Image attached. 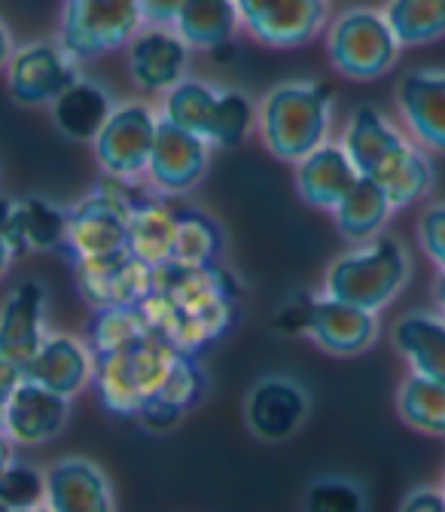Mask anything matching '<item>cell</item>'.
Returning <instances> with one entry per match:
<instances>
[{
    "label": "cell",
    "mask_w": 445,
    "mask_h": 512,
    "mask_svg": "<svg viewBox=\"0 0 445 512\" xmlns=\"http://www.w3.org/2000/svg\"><path fill=\"white\" fill-rule=\"evenodd\" d=\"M150 333L183 354H199L223 339L241 317V284L220 263L156 269L153 293L138 305Z\"/></svg>",
    "instance_id": "1"
},
{
    "label": "cell",
    "mask_w": 445,
    "mask_h": 512,
    "mask_svg": "<svg viewBox=\"0 0 445 512\" xmlns=\"http://www.w3.org/2000/svg\"><path fill=\"white\" fill-rule=\"evenodd\" d=\"M342 147L348 150L360 177L375 180L388 192L394 208H406L433 189V162L421 144L409 141L400 125L372 104L354 107L345 122Z\"/></svg>",
    "instance_id": "2"
},
{
    "label": "cell",
    "mask_w": 445,
    "mask_h": 512,
    "mask_svg": "<svg viewBox=\"0 0 445 512\" xmlns=\"http://www.w3.org/2000/svg\"><path fill=\"white\" fill-rule=\"evenodd\" d=\"M333 92L314 80H287L257 104V132L266 150L281 162H299L330 141Z\"/></svg>",
    "instance_id": "3"
},
{
    "label": "cell",
    "mask_w": 445,
    "mask_h": 512,
    "mask_svg": "<svg viewBox=\"0 0 445 512\" xmlns=\"http://www.w3.org/2000/svg\"><path fill=\"white\" fill-rule=\"evenodd\" d=\"M183 351L168 339L147 333L119 351L95 357V394L101 406L122 418H138L165 388Z\"/></svg>",
    "instance_id": "4"
},
{
    "label": "cell",
    "mask_w": 445,
    "mask_h": 512,
    "mask_svg": "<svg viewBox=\"0 0 445 512\" xmlns=\"http://www.w3.org/2000/svg\"><path fill=\"white\" fill-rule=\"evenodd\" d=\"M409 275L412 260L406 247L391 235H378L336 256L324 275V293L378 314L403 293Z\"/></svg>",
    "instance_id": "5"
},
{
    "label": "cell",
    "mask_w": 445,
    "mask_h": 512,
    "mask_svg": "<svg viewBox=\"0 0 445 512\" xmlns=\"http://www.w3.org/2000/svg\"><path fill=\"white\" fill-rule=\"evenodd\" d=\"M403 43L381 10L351 7L327 25L330 64L348 80L385 77L400 61Z\"/></svg>",
    "instance_id": "6"
},
{
    "label": "cell",
    "mask_w": 445,
    "mask_h": 512,
    "mask_svg": "<svg viewBox=\"0 0 445 512\" xmlns=\"http://www.w3.org/2000/svg\"><path fill=\"white\" fill-rule=\"evenodd\" d=\"M141 28V0H65L55 40L77 61H89L129 46Z\"/></svg>",
    "instance_id": "7"
},
{
    "label": "cell",
    "mask_w": 445,
    "mask_h": 512,
    "mask_svg": "<svg viewBox=\"0 0 445 512\" xmlns=\"http://www.w3.org/2000/svg\"><path fill=\"white\" fill-rule=\"evenodd\" d=\"M159 132V110L147 101H119L92 141L95 162L104 174L141 177L147 174V162Z\"/></svg>",
    "instance_id": "8"
},
{
    "label": "cell",
    "mask_w": 445,
    "mask_h": 512,
    "mask_svg": "<svg viewBox=\"0 0 445 512\" xmlns=\"http://www.w3.org/2000/svg\"><path fill=\"white\" fill-rule=\"evenodd\" d=\"M4 74L13 101L25 107H52L61 92L83 77L80 61L58 40H31L16 46Z\"/></svg>",
    "instance_id": "9"
},
{
    "label": "cell",
    "mask_w": 445,
    "mask_h": 512,
    "mask_svg": "<svg viewBox=\"0 0 445 512\" xmlns=\"http://www.w3.org/2000/svg\"><path fill=\"white\" fill-rule=\"evenodd\" d=\"M241 28L266 46L296 49L330 25V0H235Z\"/></svg>",
    "instance_id": "10"
},
{
    "label": "cell",
    "mask_w": 445,
    "mask_h": 512,
    "mask_svg": "<svg viewBox=\"0 0 445 512\" xmlns=\"http://www.w3.org/2000/svg\"><path fill=\"white\" fill-rule=\"evenodd\" d=\"M74 281L92 308H135L153 293L156 269L122 250L95 260H74Z\"/></svg>",
    "instance_id": "11"
},
{
    "label": "cell",
    "mask_w": 445,
    "mask_h": 512,
    "mask_svg": "<svg viewBox=\"0 0 445 512\" xmlns=\"http://www.w3.org/2000/svg\"><path fill=\"white\" fill-rule=\"evenodd\" d=\"M308 412L311 397L290 375H263L244 397L247 430L269 445L293 439L308 421Z\"/></svg>",
    "instance_id": "12"
},
{
    "label": "cell",
    "mask_w": 445,
    "mask_h": 512,
    "mask_svg": "<svg viewBox=\"0 0 445 512\" xmlns=\"http://www.w3.org/2000/svg\"><path fill=\"white\" fill-rule=\"evenodd\" d=\"M214 147L199 135L159 116L156 144L147 162V180L162 196H189L208 174Z\"/></svg>",
    "instance_id": "13"
},
{
    "label": "cell",
    "mask_w": 445,
    "mask_h": 512,
    "mask_svg": "<svg viewBox=\"0 0 445 512\" xmlns=\"http://www.w3.org/2000/svg\"><path fill=\"white\" fill-rule=\"evenodd\" d=\"M132 211L116 199L92 189L86 199L68 208V253L71 260H95L129 250Z\"/></svg>",
    "instance_id": "14"
},
{
    "label": "cell",
    "mask_w": 445,
    "mask_h": 512,
    "mask_svg": "<svg viewBox=\"0 0 445 512\" xmlns=\"http://www.w3.org/2000/svg\"><path fill=\"white\" fill-rule=\"evenodd\" d=\"M129 49V77L132 86L144 95H165L183 77H189V46L177 28H141Z\"/></svg>",
    "instance_id": "15"
},
{
    "label": "cell",
    "mask_w": 445,
    "mask_h": 512,
    "mask_svg": "<svg viewBox=\"0 0 445 512\" xmlns=\"http://www.w3.org/2000/svg\"><path fill=\"white\" fill-rule=\"evenodd\" d=\"M68 421H71V397H61L43 388V384L31 381L28 375L10 397L4 415H0V424H4L16 448L58 439L65 433Z\"/></svg>",
    "instance_id": "16"
},
{
    "label": "cell",
    "mask_w": 445,
    "mask_h": 512,
    "mask_svg": "<svg viewBox=\"0 0 445 512\" xmlns=\"http://www.w3.org/2000/svg\"><path fill=\"white\" fill-rule=\"evenodd\" d=\"M397 110L406 132L424 150L445 153V71L418 68L397 83Z\"/></svg>",
    "instance_id": "17"
},
{
    "label": "cell",
    "mask_w": 445,
    "mask_h": 512,
    "mask_svg": "<svg viewBox=\"0 0 445 512\" xmlns=\"http://www.w3.org/2000/svg\"><path fill=\"white\" fill-rule=\"evenodd\" d=\"M49 512H116L107 473L89 458H58L46 467Z\"/></svg>",
    "instance_id": "18"
},
{
    "label": "cell",
    "mask_w": 445,
    "mask_h": 512,
    "mask_svg": "<svg viewBox=\"0 0 445 512\" xmlns=\"http://www.w3.org/2000/svg\"><path fill=\"white\" fill-rule=\"evenodd\" d=\"M46 314V287L34 278L19 281L0 302V354L25 366L49 336Z\"/></svg>",
    "instance_id": "19"
},
{
    "label": "cell",
    "mask_w": 445,
    "mask_h": 512,
    "mask_svg": "<svg viewBox=\"0 0 445 512\" xmlns=\"http://www.w3.org/2000/svg\"><path fill=\"white\" fill-rule=\"evenodd\" d=\"M308 339L336 357H354L375 345L378 339V317L375 311H366L360 305L342 302L336 296L317 293Z\"/></svg>",
    "instance_id": "20"
},
{
    "label": "cell",
    "mask_w": 445,
    "mask_h": 512,
    "mask_svg": "<svg viewBox=\"0 0 445 512\" xmlns=\"http://www.w3.org/2000/svg\"><path fill=\"white\" fill-rule=\"evenodd\" d=\"M25 375L43 388L74 400L95 378V351L80 336L49 333L37 354L25 363Z\"/></svg>",
    "instance_id": "21"
},
{
    "label": "cell",
    "mask_w": 445,
    "mask_h": 512,
    "mask_svg": "<svg viewBox=\"0 0 445 512\" xmlns=\"http://www.w3.org/2000/svg\"><path fill=\"white\" fill-rule=\"evenodd\" d=\"M0 235L16 253L58 250L68 241V208L43 196L0 199Z\"/></svg>",
    "instance_id": "22"
},
{
    "label": "cell",
    "mask_w": 445,
    "mask_h": 512,
    "mask_svg": "<svg viewBox=\"0 0 445 512\" xmlns=\"http://www.w3.org/2000/svg\"><path fill=\"white\" fill-rule=\"evenodd\" d=\"M357 180L360 171L342 141H327L296 162V189L302 202L321 211H333Z\"/></svg>",
    "instance_id": "23"
},
{
    "label": "cell",
    "mask_w": 445,
    "mask_h": 512,
    "mask_svg": "<svg viewBox=\"0 0 445 512\" xmlns=\"http://www.w3.org/2000/svg\"><path fill=\"white\" fill-rule=\"evenodd\" d=\"M116 104L119 101L110 95L104 83L92 77H80L71 89H65L52 101L49 116L61 138L77 141V144H92Z\"/></svg>",
    "instance_id": "24"
},
{
    "label": "cell",
    "mask_w": 445,
    "mask_h": 512,
    "mask_svg": "<svg viewBox=\"0 0 445 512\" xmlns=\"http://www.w3.org/2000/svg\"><path fill=\"white\" fill-rule=\"evenodd\" d=\"M208 372L202 369V363L196 360V354H180L177 366L171 369L165 388L159 391V397L138 415V421L153 430V433H165L171 427H177L189 412H193L205 394H208Z\"/></svg>",
    "instance_id": "25"
},
{
    "label": "cell",
    "mask_w": 445,
    "mask_h": 512,
    "mask_svg": "<svg viewBox=\"0 0 445 512\" xmlns=\"http://www.w3.org/2000/svg\"><path fill=\"white\" fill-rule=\"evenodd\" d=\"M177 199L180 196H156L132 211L129 220V253L141 263L162 269L174 260L177 238Z\"/></svg>",
    "instance_id": "26"
},
{
    "label": "cell",
    "mask_w": 445,
    "mask_h": 512,
    "mask_svg": "<svg viewBox=\"0 0 445 512\" xmlns=\"http://www.w3.org/2000/svg\"><path fill=\"white\" fill-rule=\"evenodd\" d=\"M391 339L412 372L445 381V314L409 311L394 324Z\"/></svg>",
    "instance_id": "27"
},
{
    "label": "cell",
    "mask_w": 445,
    "mask_h": 512,
    "mask_svg": "<svg viewBox=\"0 0 445 512\" xmlns=\"http://www.w3.org/2000/svg\"><path fill=\"white\" fill-rule=\"evenodd\" d=\"M394 202L388 199V192L381 189L375 180L360 177L348 196L333 208V220L336 229L345 241L351 244H366L372 238L381 235V229L388 226L391 214H394Z\"/></svg>",
    "instance_id": "28"
},
{
    "label": "cell",
    "mask_w": 445,
    "mask_h": 512,
    "mask_svg": "<svg viewBox=\"0 0 445 512\" xmlns=\"http://www.w3.org/2000/svg\"><path fill=\"white\" fill-rule=\"evenodd\" d=\"M174 28L193 52H217L241 31V13L235 0H186Z\"/></svg>",
    "instance_id": "29"
},
{
    "label": "cell",
    "mask_w": 445,
    "mask_h": 512,
    "mask_svg": "<svg viewBox=\"0 0 445 512\" xmlns=\"http://www.w3.org/2000/svg\"><path fill=\"white\" fill-rule=\"evenodd\" d=\"M226 247V235L220 223L196 208L193 202H186L183 196L177 199V238H174V260L177 266H211L220 263Z\"/></svg>",
    "instance_id": "30"
},
{
    "label": "cell",
    "mask_w": 445,
    "mask_h": 512,
    "mask_svg": "<svg viewBox=\"0 0 445 512\" xmlns=\"http://www.w3.org/2000/svg\"><path fill=\"white\" fill-rule=\"evenodd\" d=\"M253 128H257V101L241 89L220 86L205 141L214 150H235L250 138Z\"/></svg>",
    "instance_id": "31"
},
{
    "label": "cell",
    "mask_w": 445,
    "mask_h": 512,
    "mask_svg": "<svg viewBox=\"0 0 445 512\" xmlns=\"http://www.w3.org/2000/svg\"><path fill=\"white\" fill-rule=\"evenodd\" d=\"M400 418L430 436H445V381L409 372L397 394Z\"/></svg>",
    "instance_id": "32"
},
{
    "label": "cell",
    "mask_w": 445,
    "mask_h": 512,
    "mask_svg": "<svg viewBox=\"0 0 445 512\" xmlns=\"http://www.w3.org/2000/svg\"><path fill=\"white\" fill-rule=\"evenodd\" d=\"M217 92H220V86H214V83H208L202 77H183L174 89H168L162 95L159 116L180 125V128H186V132L199 135L205 141Z\"/></svg>",
    "instance_id": "33"
},
{
    "label": "cell",
    "mask_w": 445,
    "mask_h": 512,
    "mask_svg": "<svg viewBox=\"0 0 445 512\" xmlns=\"http://www.w3.org/2000/svg\"><path fill=\"white\" fill-rule=\"evenodd\" d=\"M381 13L403 46H427L445 37V0H388Z\"/></svg>",
    "instance_id": "34"
},
{
    "label": "cell",
    "mask_w": 445,
    "mask_h": 512,
    "mask_svg": "<svg viewBox=\"0 0 445 512\" xmlns=\"http://www.w3.org/2000/svg\"><path fill=\"white\" fill-rule=\"evenodd\" d=\"M150 327L141 314V308H95L89 330H86V342L95 351V357L119 351L125 345L138 342L141 336H147Z\"/></svg>",
    "instance_id": "35"
},
{
    "label": "cell",
    "mask_w": 445,
    "mask_h": 512,
    "mask_svg": "<svg viewBox=\"0 0 445 512\" xmlns=\"http://www.w3.org/2000/svg\"><path fill=\"white\" fill-rule=\"evenodd\" d=\"M369 500L357 479L351 476H317L308 482L302 497V512H366Z\"/></svg>",
    "instance_id": "36"
},
{
    "label": "cell",
    "mask_w": 445,
    "mask_h": 512,
    "mask_svg": "<svg viewBox=\"0 0 445 512\" xmlns=\"http://www.w3.org/2000/svg\"><path fill=\"white\" fill-rule=\"evenodd\" d=\"M46 506V470L13 458L0 470V512Z\"/></svg>",
    "instance_id": "37"
},
{
    "label": "cell",
    "mask_w": 445,
    "mask_h": 512,
    "mask_svg": "<svg viewBox=\"0 0 445 512\" xmlns=\"http://www.w3.org/2000/svg\"><path fill=\"white\" fill-rule=\"evenodd\" d=\"M314 299L317 293L311 290H296L290 293L272 314V327L281 336H293V339H308V327H311V311H314Z\"/></svg>",
    "instance_id": "38"
},
{
    "label": "cell",
    "mask_w": 445,
    "mask_h": 512,
    "mask_svg": "<svg viewBox=\"0 0 445 512\" xmlns=\"http://www.w3.org/2000/svg\"><path fill=\"white\" fill-rule=\"evenodd\" d=\"M418 241L439 272H445V202H433L424 208L418 220Z\"/></svg>",
    "instance_id": "39"
},
{
    "label": "cell",
    "mask_w": 445,
    "mask_h": 512,
    "mask_svg": "<svg viewBox=\"0 0 445 512\" xmlns=\"http://www.w3.org/2000/svg\"><path fill=\"white\" fill-rule=\"evenodd\" d=\"M186 0H141L144 28H174Z\"/></svg>",
    "instance_id": "40"
},
{
    "label": "cell",
    "mask_w": 445,
    "mask_h": 512,
    "mask_svg": "<svg viewBox=\"0 0 445 512\" xmlns=\"http://www.w3.org/2000/svg\"><path fill=\"white\" fill-rule=\"evenodd\" d=\"M400 512H445V491L442 488H433V485L412 488L403 497Z\"/></svg>",
    "instance_id": "41"
},
{
    "label": "cell",
    "mask_w": 445,
    "mask_h": 512,
    "mask_svg": "<svg viewBox=\"0 0 445 512\" xmlns=\"http://www.w3.org/2000/svg\"><path fill=\"white\" fill-rule=\"evenodd\" d=\"M22 381H25V366L0 354V415H4L10 397L16 394V388Z\"/></svg>",
    "instance_id": "42"
},
{
    "label": "cell",
    "mask_w": 445,
    "mask_h": 512,
    "mask_svg": "<svg viewBox=\"0 0 445 512\" xmlns=\"http://www.w3.org/2000/svg\"><path fill=\"white\" fill-rule=\"evenodd\" d=\"M16 52V37H13V28L0 19V71H7V64Z\"/></svg>",
    "instance_id": "43"
},
{
    "label": "cell",
    "mask_w": 445,
    "mask_h": 512,
    "mask_svg": "<svg viewBox=\"0 0 445 512\" xmlns=\"http://www.w3.org/2000/svg\"><path fill=\"white\" fill-rule=\"evenodd\" d=\"M16 247L4 238V235H0V278H4L7 272H10V266H13V260H16Z\"/></svg>",
    "instance_id": "44"
},
{
    "label": "cell",
    "mask_w": 445,
    "mask_h": 512,
    "mask_svg": "<svg viewBox=\"0 0 445 512\" xmlns=\"http://www.w3.org/2000/svg\"><path fill=\"white\" fill-rule=\"evenodd\" d=\"M13 458H16V445H13V439L7 436L4 424H0V470H4Z\"/></svg>",
    "instance_id": "45"
},
{
    "label": "cell",
    "mask_w": 445,
    "mask_h": 512,
    "mask_svg": "<svg viewBox=\"0 0 445 512\" xmlns=\"http://www.w3.org/2000/svg\"><path fill=\"white\" fill-rule=\"evenodd\" d=\"M433 296H436L439 311L445 314V272H439V278H436V284H433Z\"/></svg>",
    "instance_id": "46"
},
{
    "label": "cell",
    "mask_w": 445,
    "mask_h": 512,
    "mask_svg": "<svg viewBox=\"0 0 445 512\" xmlns=\"http://www.w3.org/2000/svg\"><path fill=\"white\" fill-rule=\"evenodd\" d=\"M16 512H49L46 506H34V509H16Z\"/></svg>",
    "instance_id": "47"
},
{
    "label": "cell",
    "mask_w": 445,
    "mask_h": 512,
    "mask_svg": "<svg viewBox=\"0 0 445 512\" xmlns=\"http://www.w3.org/2000/svg\"><path fill=\"white\" fill-rule=\"evenodd\" d=\"M442 491H445V485H442Z\"/></svg>",
    "instance_id": "48"
}]
</instances>
